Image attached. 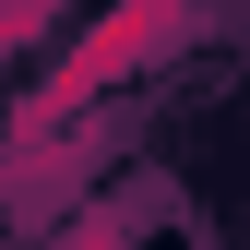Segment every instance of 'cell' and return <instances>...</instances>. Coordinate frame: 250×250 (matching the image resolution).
Returning <instances> with one entry per match:
<instances>
[{
    "label": "cell",
    "mask_w": 250,
    "mask_h": 250,
    "mask_svg": "<svg viewBox=\"0 0 250 250\" xmlns=\"http://www.w3.org/2000/svg\"><path fill=\"white\" fill-rule=\"evenodd\" d=\"M36 24H48V0H12V48H36Z\"/></svg>",
    "instance_id": "6da1fadb"
}]
</instances>
